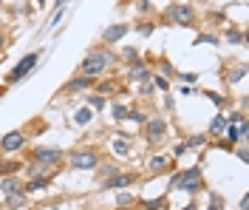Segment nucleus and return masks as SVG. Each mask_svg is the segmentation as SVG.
<instances>
[{
  "label": "nucleus",
  "instance_id": "obj_38",
  "mask_svg": "<svg viewBox=\"0 0 249 210\" xmlns=\"http://www.w3.org/2000/svg\"><path fill=\"white\" fill-rule=\"evenodd\" d=\"M133 202H136V196L133 193H116V205H133Z\"/></svg>",
  "mask_w": 249,
  "mask_h": 210
},
{
  "label": "nucleus",
  "instance_id": "obj_36",
  "mask_svg": "<svg viewBox=\"0 0 249 210\" xmlns=\"http://www.w3.org/2000/svg\"><path fill=\"white\" fill-rule=\"evenodd\" d=\"M167 205V199L164 196H159V199H150V202H144V210H159Z\"/></svg>",
  "mask_w": 249,
  "mask_h": 210
},
{
  "label": "nucleus",
  "instance_id": "obj_14",
  "mask_svg": "<svg viewBox=\"0 0 249 210\" xmlns=\"http://www.w3.org/2000/svg\"><path fill=\"white\" fill-rule=\"evenodd\" d=\"M0 193L3 196L23 193V179L20 176H0Z\"/></svg>",
  "mask_w": 249,
  "mask_h": 210
},
{
  "label": "nucleus",
  "instance_id": "obj_35",
  "mask_svg": "<svg viewBox=\"0 0 249 210\" xmlns=\"http://www.w3.org/2000/svg\"><path fill=\"white\" fill-rule=\"evenodd\" d=\"M201 145H207V134H196V136L187 139V148H201Z\"/></svg>",
  "mask_w": 249,
  "mask_h": 210
},
{
  "label": "nucleus",
  "instance_id": "obj_5",
  "mask_svg": "<svg viewBox=\"0 0 249 210\" xmlns=\"http://www.w3.org/2000/svg\"><path fill=\"white\" fill-rule=\"evenodd\" d=\"M29 159L37 162V165H46V168H57L65 159V151L48 148V145H34V148H29Z\"/></svg>",
  "mask_w": 249,
  "mask_h": 210
},
{
  "label": "nucleus",
  "instance_id": "obj_31",
  "mask_svg": "<svg viewBox=\"0 0 249 210\" xmlns=\"http://www.w3.org/2000/svg\"><path fill=\"white\" fill-rule=\"evenodd\" d=\"M150 85H153L156 91H170V80H164V77L156 74V71H153V77H150Z\"/></svg>",
  "mask_w": 249,
  "mask_h": 210
},
{
  "label": "nucleus",
  "instance_id": "obj_45",
  "mask_svg": "<svg viewBox=\"0 0 249 210\" xmlns=\"http://www.w3.org/2000/svg\"><path fill=\"white\" fill-rule=\"evenodd\" d=\"M210 20H227V12H210Z\"/></svg>",
  "mask_w": 249,
  "mask_h": 210
},
{
  "label": "nucleus",
  "instance_id": "obj_12",
  "mask_svg": "<svg viewBox=\"0 0 249 210\" xmlns=\"http://www.w3.org/2000/svg\"><path fill=\"white\" fill-rule=\"evenodd\" d=\"M173 171V162L164 156V153H153L150 159H147V173H153V176H159V173H170Z\"/></svg>",
  "mask_w": 249,
  "mask_h": 210
},
{
  "label": "nucleus",
  "instance_id": "obj_34",
  "mask_svg": "<svg viewBox=\"0 0 249 210\" xmlns=\"http://www.w3.org/2000/svg\"><path fill=\"white\" fill-rule=\"evenodd\" d=\"M153 29H156V23H150V20H139V23H136V32H139L142 37H150Z\"/></svg>",
  "mask_w": 249,
  "mask_h": 210
},
{
  "label": "nucleus",
  "instance_id": "obj_19",
  "mask_svg": "<svg viewBox=\"0 0 249 210\" xmlns=\"http://www.w3.org/2000/svg\"><path fill=\"white\" fill-rule=\"evenodd\" d=\"M156 68H159L156 74H161L164 80H176V68H173V63L167 60V57H164V54H161V57L156 60Z\"/></svg>",
  "mask_w": 249,
  "mask_h": 210
},
{
  "label": "nucleus",
  "instance_id": "obj_4",
  "mask_svg": "<svg viewBox=\"0 0 249 210\" xmlns=\"http://www.w3.org/2000/svg\"><path fill=\"white\" fill-rule=\"evenodd\" d=\"M164 20L173 26H196V9L190 3H170L164 9Z\"/></svg>",
  "mask_w": 249,
  "mask_h": 210
},
{
  "label": "nucleus",
  "instance_id": "obj_50",
  "mask_svg": "<svg viewBox=\"0 0 249 210\" xmlns=\"http://www.w3.org/2000/svg\"><path fill=\"white\" fill-rule=\"evenodd\" d=\"M249 208V196H244V199H241V210H247Z\"/></svg>",
  "mask_w": 249,
  "mask_h": 210
},
{
  "label": "nucleus",
  "instance_id": "obj_42",
  "mask_svg": "<svg viewBox=\"0 0 249 210\" xmlns=\"http://www.w3.org/2000/svg\"><path fill=\"white\" fill-rule=\"evenodd\" d=\"M164 111H167V114L176 111V99H173V97H164Z\"/></svg>",
  "mask_w": 249,
  "mask_h": 210
},
{
  "label": "nucleus",
  "instance_id": "obj_21",
  "mask_svg": "<svg viewBox=\"0 0 249 210\" xmlns=\"http://www.w3.org/2000/svg\"><path fill=\"white\" fill-rule=\"evenodd\" d=\"M224 128H227V114H215L207 128V136H218V134H224Z\"/></svg>",
  "mask_w": 249,
  "mask_h": 210
},
{
  "label": "nucleus",
  "instance_id": "obj_29",
  "mask_svg": "<svg viewBox=\"0 0 249 210\" xmlns=\"http://www.w3.org/2000/svg\"><path fill=\"white\" fill-rule=\"evenodd\" d=\"M93 88H96V94H102V97H105V94H113V91L119 88V82H116V80H105V82H96Z\"/></svg>",
  "mask_w": 249,
  "mask_h": 210
},
{
  "label": "nucleus",
  "instance_id": "obj_23",
  "mask_svg": "<svg viewBox=\"0 0 249 210\" xmlns=\"http://www.w3.org/2000/svg\"><path fill=\"white\" fill-rule=\"evenodd\" d=\"M91 119H93V111L85 105V108H79L77 114H74V125H79V128H85V125H91Z\"/></svg>",
  "mask_w": 249,
  "mask_h": 210
},
{
  "label": "nucleus",
  "instance_id": "obj_30",
  "mask_svg": "<svg viewBox=\"0 0 249 210\" xmlns=\"http://www.w3.org/2000/svg\"><path fill=\"white\" fill-rule=\"evenodd\" d=\"M122 60H124L127 65H130V63H139V60H142L139 49H133V46H124V49H122Z\"/></svg>",
  "mask_w": 249,
  "mask_h": 210
},
{
  "label": "nucleus",
  "instance_id": "obj_8",
  "mask_svg": "<svg viewBox=\"0 0 249 210\" xmlns=\"http://www.w3.org/2000/svg\"><path fill=\"white\" fill-rule=\"evenodd\" d=\"M26 142H29V136H26V131H9L3 139H0V153L6 156V153H17V151H26Z\"/></svg>",
  "mask_w": 249,
  "mask_h": 210
},
{
  "label": "nucleus",
  "instance_id": "obj_49",
  "mask_svg": "<svg viewBox=\"0 0 249 210\" xmlns=\"http://www.w3.org/2000/svg\"><path fill=\"white\" fill-rule=\"evenodd\" d=\"M181 210H198V205H196V202H187V205H184Z\"/></svg>",
  "mask_w": 249,
  "mask_h": 210
},
{
  "label": "nucleus",
  "instance_id": "obj_13",
  "mask_svg": "<svg viewBox=\"0 0 249 210\" xmlns=\"http://www.w3.org/2000/svg\"><path fill=\"white\" fill-rule=\"evenodd\" d=\"M93 85H96V80L77 74V77H71V80L65 82V88H62V91H68V94H79V91H88V88H93Z\"/></svg>",
  "mask_w": 249,
  "mask_h": 210
},
{
  "label": "nucleus",
  "instance_id": "obj_46",
  "mask_svg": "<svg viewBox=\"0 0 249 210\" xmlns=\"http://www.w3.org/2000/svg\"><path fill=\"white\" fill-rule=\"evenodd\" d=\"M218 148H221V151H235V148L230 145V142H227V139H218Z\"/></svg>",
  "mask_w": 249,
  "mask_h": 210
},
{
  "label": "nucleus",
  "instance_id": "obj_32",
  "mask_svg": "<svg viewBox=\"0 0 249 210\" xmlns=\"http://www.w3.org/2000/svg\"><path fill=\"white\" fill-rule=\"evenodd\" d=\"M224 131H227V142H230L232 148H235V142H244V136H241V131L235 128V125H227Z\"/></svg>",
  "mask_w": 249,
  "mask_h": 210
},
{
  "label": "nucleus",
  "instance_id": "obj_15",
  "mask_svg": "<svg viewBox=\"0 0 249 210\" xmlns=\"http://www.w3.org/2000/svg\"><path fill=\"white\" fill-rule=\"evenodd\" d=\"M221 37H224V43H230V46H244V43H247V32H244V29H230V26H227V29L221 32Z\"/></svg>",
  "mask_w": 249,
  "mask_h": 210
},
{
  "label": "nucleus",
  "instance_id": "obj_43",
  "mask_svg": "<svg viewBox=\"0 0 249 210\" xmlns=\"http://www.w3.org/2000/svg\"><path fill=\"white\" fill-rule=\"evenodd\" d=\"M6 40H9V34H6L3 26H0V54H3V49H6Z\"/></svg>",
  "mask_w": 249,
  "mask_h": 210
},
{
  "label": "nucleus",
  "instance_id": "obj_22",
  "mask_svg": "<svg viewBox=\"0 0 249 210\" xmlns=\"http://www.w3.org/2000/svg\"><path fill=\"white\" fill-rule=\"evenodd\" d=\"M204 97L210 99V102L215 105L218 111H224L227 105H232V99H230V97H224V94H218V91H204Z\"/></svg>",
  "mask_w": 249,
  "mask_h": 210
},
{
  "label": "nucleus",
  "instance_id": "obj_3",
  "mask_svg": "<svg viewBox=\"0 0 249 210\" xmlns=\"http://www.w3.org/2000/svg\"><path fill=\"white\" fill-rule=\"evenodd\" d=\"M178 173V182H176V191H181V193H201L204 191V182H201V168L198 165H190L184 171H176Z\"/></svg>",
  "mask_w": 249,
  "mask_h": 210
},
{
  "label": "nucleus",
  "instance_id": "obj_51",
  "mask_svg": "<svg viewBox=\"0 0 249 210\" xmlns=\"http://www.w3.org/2000/svg\"><path fill=\"white\" fill-rule=\"evenodd\" d=\"M6 91H9V85L3 82V85H0V97H6Z\"/></svg>",
  "mask_w": 249,
  "mask_h": 210
},
{
  "label": "nucleus",
  "instance_id": "obj_2",
  "mask_svg": "<svg viewBox=\"0 0 249 210\" xmlns=\"http://www.w3.org/2000/svg\"><path fill=\"white\" fill-rule=\"evenodd\" d=\"M65 159H68V168L71 171H96L102 165V156L96 153V148H77Z\"/></svg>",
  "mask_w": 249,
  "mask_h": 210
},
{
  "label": "nucleus",
  "instance_id": "obj_47",
  "mask_svg": "<svg viewBox=\"0 0 249 210\" xmlns=\"http://www.w3.org/2000/svg\"><path fill=\"white\" fill-rule=\"evenodd\" d=\"M68 3H71V0H54V6H51V9H65Z\"/></svg>",
  "mask_w": 249,
  "mask_h": 210
},
{
  "label": "nucleus",
  "instance_id": "obj_54",
  "mask_svg": "<svg viewBox=\"0 0 249 210\" xmlns=\"http://www.w3.org/2000/svg\"><path fill=\"white\" fill-rule=\"evenodd\" d=\"M0 6H3V0H0Z\"/></svg>",
  "mask_w": 249,
  "mask_h": 210
},
{
  "label": "nucleus",
  "instance_id": "obj_18",
  "mask_svg": "<svg viewBox=\"0 0 249 210\" xmlns=\"http://www.w3.org/2000/svg\"><path fill=\"white\" fill-rule=\"evenodd\" d=\"M110 148H113L116 156H130V153H133V145H130L127 136H113V139H110Z\"/></svg>",
  "mask_w": 249,
  "mask_h": 210
},
{
  "label": "nucleus",
  "instance_id": "obj_20",
  "mask_svg": "<svg viewBox=\"0 0 249 210\" xmlns=\"http://www.w3.org/2000/svg\"><path fill=\"white\" fill-rule=\"evenodd\" d=\"M85 105H88L93 114H96V111H105V108H108V97H102V94H96V91H93V94H88V97H85Z\"/></svg>",
  "mask_w": 249,
  "mask_h": 210
},
{
  "label": "nucleus",
  "instance_id": "obj_40",
  "mask_svg": "<svg viewBox=\"0 0 249 210\" xmlns=\"http://www.w3.org/2000/svg\"><path fill=\"white\" fill-rule=\"evenodd\" d=\"M153 91H156V88L150 85V82H144V85H136V94H139V97H150Z\"/></svg>",
  "mask_w": 249,
  "mask_h": 210
},
{
  "label": "nucleus",
  "instance_id": "obj_17",
  "mask_svg": "<svg viewBox=\"0 0 249 210\" xmlns=\"http://www.w3.org/2000/svg\"><path fill=\"white\" fill-rule=\"evenodd\" d=\"M26 168V162L20 159H0V176H17Z\"/></svg>",
  "mask_w": 249,
  "mask_h": 210
},
{
  "label": "nucleus",
  "instance_id": "obj_53",
  "mask_svg": "<svg viewBox=\"0 0 249 210\" xmlns=\"http://www.w3.org/2000/svg\"><path fill=\"white\" fill-rule=\"evenodd\" d=\"M37 6H46V0H37Z\"/></svg>",
  "mask_w": 249,
  "mask_h": 210
},
{
  "label": "nucleus",
  "instance_id": "obj_39",
  "mask_svg": "<svg viewBox=\"0 0 249 210\" xmlns=\"http://www.w3.org/2000/svg\"><path fill=\"white\" fill-rule=\"evenodd\" d=\"M207 199H210V205H213V208H224V199H221V196L215 193V191H210V193H207Z\"/></svg>",
  "mask_w": 249,
  "mask_h": 210
},
{
  "label": "nucleus",
  "instance_id": "obj_27",
  "mask_svg": "<svg viewBox=\"0 0 249 210\" xmlns=\"http://www.w3.org/2000/svg\"><path fill=\"white\" fill-rule=\"evenodd\" d=\"M224 80L230 82V85H235V82H244V80H247V65H238V68H235V71H230Z\"/></svg>",
  "mask_w": 249,
  "mask_h": 210
},
{
  "label": "nucleus",
  "instance_id": "obj_48",
  "mask_svg": "<svg viewBox=\"0 0 249 210\" xmlns=\"http://www.w3.org/2000/svg\"><path fill=\"white\" fill-rule=\"evenodd\" d=\"M178 94H181V97H190V94H193V88H190V85H181V88H178Z\"/></svg>",
  "mask_w": 249,
  "mask_h": 210
},
{
  "label": "nucleus",
  "instance_id": "obj_28",
  "mask_svg": "<svg viewBox=\"0 0 249 210\" xmlns=\"http://www.w3.org/2000/svg\"><path fill=\"white\" fill-rule=\"evenodd\" d=\"M204 43L215 46V43H218V34H213V32H198V34H196V40H193V46H204Z\"/></svg>",
  "mask_w": 249,
  "mask_h": 210
},
{
  "label": "nucleus",
  "instance_id": "obj_16",
  "mask_svg": "<svg viewBox=\"0 0 249 210\" xmlns=\"http://www.w3.org/2000/svg\"><path fill=\"white\" fill-rule=\"evenodd\" d=\"M29 208V196L15 193V196H3V210H23Z\"/></svg>",
  "mask_w": 249,
  "mask_h": 210
},
{
  "label": "nucleus",
  "instance_id": "obj_11",
  "mask_svg": "<svg viewBox=\"0 0 249 210\" xmlns=\"http://www.w3.org/2000/svg\"><path fill=\"white\" fill-rule=\"evenodd\" d=\"M127 32H130V29H127L124 23H113V26H108V29L102 32V46H108V49H110V46H116Z\"/></svg>",
  "mask_w": 249,
  "mask_h": 210
},
{
  "label": "nucleus",
  "instance_id": "obj_10",
  "mask_svg": "<svg viewBox=\"0 0 249 210\" xmlns=\"http://www.w3.org/2000/svg\"><path fill=\"white\" fill-rule=\"evenodd\" d=\"M136 173H124V171H119L116 176L110 179H102V191H122V188H130V185H136Z\"/></svg>",
  "mask_w": 249,
  "mask_h": 210
},
{
  "label": "nucleus",
  "instance_id": "obj_24",
  "mask_svg": "<svg viewBox=\"0 0 249 210\" xmlns=\"http://www.w3.org/2000/svg\"><path fill=\"white\" fill-rule=\"evenodd\" d=\"M119 171H122V165H116V162H105V165H99V168H96V173H99L102 179H110V176H116Z\"/></svg>",
  "mask_w": 249,
  "mask_h": 210
},
{
  "label": "nucleus",
  "instance_id": "obj_44",
  "mask_svg": "<svg viewBox=\"0 0 249 210\" xmlns=\"http://www.w3.org/2000/svg\"><path fill=\"white\" fill-rule=\"evenodd\" d=\"M238 159H241V162L249 159V156H247V145H244V142H241V148H238Z\"/></svg>",
  "mask_w": 249,
  "mask_h": 210
},
{
  "label": "nucleus",
  "instance_id": "obj_9",
  "mask_svg": "<svg viewBox=\"0 0 249 210\" xmlns=\"http://www.w3.org/2000/svg\"><path fill=\"white\" fill-rule=\"evenodd\" d=\"M150 77H153V68L147 65V60L130 63L127 65V74H124V80L133 82V85H144V82H150Z\"/></svg>",
  "mask_w": 249,
  "mask_h": 210
},
{
  "label": "nucleus",
  "instance_id": "obj_26",
  "mask_svg": "<svg viewBox=\"0 0 249 210\" xmlns=\"http://www.w3.org/2000/svg\"><path fill=\"white\" fill-rule=\"evenodd\" d=\"M110 116H113V122H124V116H127V105H122V102H110Z\"/></svg>",
  "mask_w": 249,
  "mask_h": 210
},
{
  "label": "nucleus",
  "instance_id": "obj_52",
  "mask_svg": "<svg viewBox=\"0 0 249 210\" xmlns=\"http://www.w3.org/2000/svg\"><path fill=\"white\" fill-rule=\"evenodd\" d=\"M204 210H218V208H213V205H207V208H204Z\"/></svg>",
  "mask_w": 249,
  "mask_h": 210
},
{
  "label": "nucleus",
  "instance_id": "obj_41",
  "mask_svg": "<svg viewBox=\"0 0 249 210\" xmlns=\"http://www.w3.org/2000/svg\"><path fill=\"white\" fill-rule=\"evenodd\" d=\"M187 151H190V148H187V139H181V142H178V145L173 148V156H176V159H178V156H184Z\"/></svg>",
  "mask_w": 249,
  "mask_h": 210
},
{
  "label": "nucleus",
  "instance_id": "obj_25",
  "mask_svg": "<svg viewBox=\"0 0 249 210\" xmlns=\"http://www.w3.org/2000/svg\"><path fill=\"white\" fill-rule=\"evenodd\" d=\"M124 122H133V125H144V122H147V114L139 111V108H127V116H124Z\"/></svg>",
  "mask_w": 249,
  "mask_h": 210
},
{
  "label": "nucleus",
  "instance_id": "obj_1",
  "mask_svg": "<svg viewBox=\"0 0 249 210\" xmlns=\"http://www.w3.org/2000/svg\"><path fill=\"white\" fill-rule=\"evenodd\" d=\"M116 63H119V54H116V51L108 49V46H96V49H91L82 57L79 74H82V77H91V80H99L110 65H116Z\"/></svg>",
  "mask_w": 249,
  "mask_h": 210
},
{
  "label": "nucleus",
  "instance_id": "obj_37",
  "mask_svg": "<svg viewBox=\"0 0 249 210\" xmlns=\"http://www.w3.org/2000/svg\"><path fill=\"white\" fill-rule=\"evenodd\" d=\"M136 12H139V15H150V12H153V0H139V3H136Z\"/></svg>",
  "mask_w": 249,
  "mask_h": 210
},
{
  "label": "nucleus",
  "instance_id": "obj_6",
  "mask_svg": "<svg viewBox=\"0 0 249 210\" xmlns=\"http://www.w3.org/2000/svg\"><path fill=\"white\" fill-rule=\"evenodd\" d=\"M40 57H43V51H29V54H26V57H23V60H20V63L6 74V85H15V82L26 80L31 71H34V65L40 63Z\"/></svg>",
  "mask_w": 249,
  "mask_h": 210
},
{
  "label": "nucleus",
  "instance_id": "obj_7",
  "mask_svg": "<svg viewBox=\"0 0 249 210\" xmlns=\"http://www.w3.org/2000/svg\"><path fill=\"white\" fill-rule=\"evenodd\" d=\"M167 131H170V125H167V119L159 114V116H147V122H144V139H147V145H161L164 142V136H167Z\"/></svg>",
  "mask_w": 249,
  "mask_h": 210
},
{
  "label": "nucleus",
  "instance_id": "obj_33",
  "mask_svg": "<svg viewBox=\"0 0 249 210\" xmlns=\"http://www.w3.org/2000/svg\"><path fill=\"white\" fill-rule=\"evenodd\" d=\"M176 80L181 82V85H193V82L198 80V74H193V71H176Z\"/></svg>",
  "mask_w": 249,
  "mask_h": 210
}]
</instances>
